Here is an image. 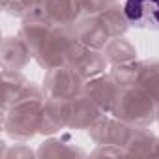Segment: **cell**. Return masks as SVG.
Returning a JSON list of instances; mask_svg holds the SVG:
<instances>
[{
  "mask_svg": "<svg viewBox=\"0 0 159 159\" xmlns=\"http://www.w3.org/2000/svg\"><path fill=\"white\" fill-rule=\"evenodd\" d=\"M125 17L140 26H159V0H127Z\"/></svg>",
  "mask_w": 159,
  "mask_h": 159,
  "instance_id": "cell-1",
  "label": "cell"
}]
</instances>
